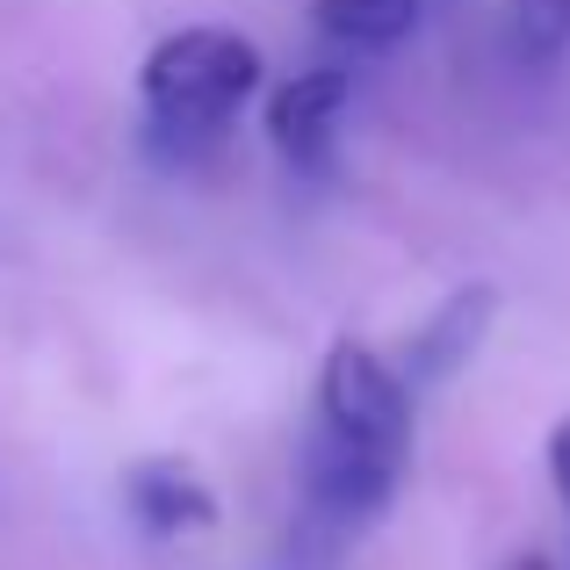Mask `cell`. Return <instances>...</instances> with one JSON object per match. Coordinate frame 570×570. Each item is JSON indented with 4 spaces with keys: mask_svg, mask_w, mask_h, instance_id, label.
<instances>
[{
    "mask_svg": "<svg viewBox=\"0 0 570 570\" xmlns=\"http://www.w3.org/2000/svg\"><path fill=\"white\" fill-rule=\"evenodd\" d=\"M261 87V51L238 29H181L145 58V138L167 167H195L217 153L238 101Z\"/></svg>",
    "mask_w": 570,
    "mask_h": 570,
    "instance_id": "cell-1",
    "label": "cell"
},
{
    "mask_svg": "<svg viewBox=\"0 0 570 570\" xmlns=\"http://www.w3.org/2000/svg\"><path fill=\"white\" fill-rule=\"evenodd\" d=\"M318 426L412 462V390H404V376L376 347L333 340V354H325V368H318Z\"/></svg>",
    "mask_w": 570,
    "mask_h": 570,
    "instance_id": "cell-2",
    "label": "cell"
},
{
    "mask_svg": "<svg viewBox=\"0 0 570 570\" xmlns=\"http://www.w3.org/2000/svg\"><path fill=\"white\" fill-rule=\"evenodd\" d=\"M354 101V72L347 66H318V72H296L275 101H267V138L289 167H325L340 138V116Z\"/></svg>",
    "mask_w": 570,
    "mask_h": 570,
    "instance_id": "cell-3",
    "label": "cell"
},
{
    "mask_svg": "<svg viewBox=\"0 0 570 570\" xmlns=\"http://www.w3.org/2000/svg\"><path fill=\"white\" fill-rule=\"evenodd\" d=\"M491 318H499V289H491V282H470V289L441 296V311H433V318L419 325L412 340H404V362H397L404 390H433V383H448L476 347H484Z\"/></svg>",
    "mask_w": 570,
    "mask_h": 570,
    "instance_id": "cell-4",
    "label": "cell"
},
{
    "mask_svg": "<svg viewBox=\"0 0 570 570\" xmlns=\"http://www.w3.org/2000/svg\"><path fill=\"white\" fill-rule=\"evenodd\" d=\"M124 505L130 520H138L145 534H203L217 528V499L203 491V476L188 470V462H130L124 476Z\"/></svg>",
    "mask_w": 570,
    "mask_h": 570,
    "instance_id": "cell-5",
    "label": "cell"
},
{
    "mask_svg": "<svg viewBox=\"0 0 570 570\" xmlns=\"http://www.w3.org/2000/svg\"><path fill=\"white\" fill-rule=\"evenodd\" d=\"M419 14H426V0H311L318 37L347 43V51H390L419 29Z\"/></svg>",
    "mask_w": 570,
    "mask_h": 570,
    "instance_id": "cell-6",
    "label": "cell"
},
{
    "mask_svg": "<svg viewBox=\"0 0 570 570\" xmlns=\"http://www.w3.org/2000/svg\"><path fill=\"white\" fill-rule=\"evenodd\" d=\"M513 43L534 66L563 58L570 51V0H513Z\"/></svg>",
    "mask_w": 570,
    "mask_h": 570,
    "instance_id": "cell-7",
    "label": "cell"
},
{
    "mask_svg": "<svg viewBox=\"0 0 570 570\" xmlns=\"http://www.w3.org/2000/svg\"><path fill=\"white\" fill-rule=\"evenodd\" d=\"M549 484H557V499L570 505V419L549 433Z\"/></svg>",
    "mask_w": 570,
    "mask_h": 570,
    "instance_id": "cell-8",
    "label": "cell"
},
{
    "mask_svg": "<svg viewBox=\"0 0 570 570\" xmlns=\"http://www.w3.org/2000/svg\"><path fill=\"white\" fill-rule=\"evenodd\" d=\"M491 570H557V557H542V549H513V557H499Z\"/></svg>",
    "mask_w": 570,
    "mask_h": 570,
    "instance_id": "cell-9",
    "label": "cell"
},
{
    "mask_svg": "<svg viewBox=\"0 0 570 570\" xmlns=\"http://www.w3.org/2000/svg\"><path fill=\"white\" fill-rule=\"evenodd\" d=\"M426 8H462V0H426Z\"/></svg>",
    "mask_w": 570,
    "mask_h": 570,
    "instance_id": "cell-10",
    "label": "cell"
}]
</instances>
